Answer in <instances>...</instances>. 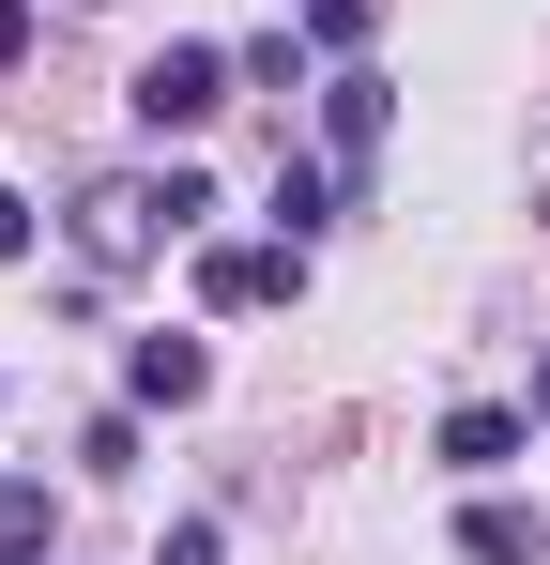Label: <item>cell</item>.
I'll return each instance as SVG.
<instances>
[{
	"label": "cell",
	"instance_id": "11",
	"mask_svg": "<svg viewBox=\"0 0 550 565\" xmlns=\"http://www.w3.org/2000/svg\"><path fill=\"white\" fill-rule=\"evenodd\" d=\"M245 62V93H306V31H261V46H230Z\"/></svg>",
	"mask_w": 550,
	"mask_h": 565
},
{
	"label": "cell",
	"instance_id": "8",
	"mask_svg": "<svg viewBox=\"0 0 550 565\" xmlns=\"http://www.w3.org/2000/svg\"><path fill=\"white\" fill-rule=\"evenodd\" d=\"M337 199H352V169H290V153H275V245L337 230Z\"/></svg>",
	"mask_w": 550,
	"mask_h": 565
},
{
	"label": "cell",
	"instance_id": "15",
	"mask_svg": "<svg viewBox=\"0 0 550 565\" xmlns=\"http://www.w3.org/2000/svg\"><path fill=\"white\" fill-rule=\"evenodd\" d=\"M15 62H31V0H0V77H15Z\"/></svg>",
	"mask_w": 550,
	"mask_h": 565
},
{
	"label": "cell",
	"instance_id": "9",
	"mask_svg": "<svg viewBox=\"0 0 550 565\" xmlns=\"http://www.w3.org/2000/svg\"><path fill=\"white\" fill-rule=\"evenodd\" d=\"M46 551H62V504L31 473H0V565H46Z\"/></svg>",
	"mask_w": 550,
	"mask_h": 565
},
{
	"label": "cell",
	"instance_id": "3",
	"mask_svg": "<svg viewBox=\"0 0 550 565\" xmlns=\"http://www.w3.org/2000/svg\"><path fill=\"white\" fill-rule=\"evenodd\" d=\"M306 290V245H199V306L245 321V306H290Z\"/></svg>",
	"mask_w": 550,
	"mask_h": 565
},
{
	"label": "cell",
	"instance_id": "1",
	"mask_svg": "<svg viewBox=\"0 0 550 565\" xmlns=\"http://www.w3.org/2000/svg\"><path fill=\"white\" fill-rule=\"evenodd\" d=\"M230 93H245V62H230V46H154V62L123 77V107H138V138H199V122H214Z\"/></svg>",
	"mask_w": 550,
	"mask_h": 565
},
{
	"label": "cell",
	"instance_id": "7",
	"mask_svg": "<svg viewBox=\"0 0 550 565\" xmlns=\"http://www.w3.org/2000/svg\"><path fill=\"white\" fill-rule=\"evenodd\" d=\"M520 459V413H505V397H458L444 413V473H505Z\"/></svg>",
	"mask_w": 550,
	"mask_h": 565
},
{
	"label": "cell",
	"instance_id": "10",
	"mask_svg": "<svg viewBox=\"0 0 550 565\" xmlns=\"http://www.w3.org/2000/svg\"><path fill=\"white\" fill-rule=\"evenodd\" d=\"M367 31H382V0H306V46H321V62H352Z\"/></svg>",
	"mask_w": 550,
	"mask_h": 565
},
{
	"label": "cell",
	"instance_id": "12",
	"mask_svg": "<svg viewBox=\"0 0 550 565\" xmlns=\"http://www.w3.org/2000/svg\"><path fill=\"white\" fill-rule=\"evenodd\" d=\"M154 565H230V520H214V504H183L169 535H154Z\"/></svg>",
	"mask_w": 550,
	"mask_h": 565
},
{
	"label": "cell",
	"instance_id": "5",
	"mask_svg": "<svg viewBox=\"0 0 550 565\" xmlns=\"http://www.w3.org/2000/svg\"><path fill=\"white\" fill-rule=\"evenodd\" d=\"M321 138H337V169H367V153L398 138V93H382L367 62H337V77H321Z\"/></svg>",
	"mask_w": 550,
	"mask_h": 565
},
{
	"label": "cell",
	"instance_id": "14",
	"mask_svg": "<svg viewBox=\"0 0 550 565\" xmlns=\"http://www.w3.org/2000/svg\"><path fill=\"white\" fill-rule=\"evenodd\" d=\"M15 260H31V199L0 184V276H15Z\"/></svg>",
	"mask_w": 550,
	"mask_h": 565
},
{
	"label": "cell",
	"instance_id": "13",
	"mask_svg": "<svg viewBox=\"0 0 550 565\" xmlns=\"http://www.w3.org/2000/svg\"><path fill=\"white\" fill-rule=\"evenodd\" d=\"M77 459H92V473H138V397H123V413H92V428H77Z\"/></svg>",
	"mask_w": 550,
	"mask_h": 565
},
{
	"label": "cell",
	"instance_id": "4",
	"mask_svg": "<svg viewBox=\"0 0 550 565\" xmlns=\"http://www.w3.org/2000/svg\"><path fill=\"white\" fill-rule=\"evenodd\" d=\"M123 397H138V413H199V397H214V352H199V337H138V352H123Z\"/></svg>",
	"mask_w": 550,
	"mask_h": 565
},
{
	"label": "cell",
	"instance_id": "6",
	"mask_svg": "<svg viewBox=\"0 0 550 565\" xmlns=\"http://www.w3.org/2000/svg\"><path fill=\"white\" fill-rule=\"evenodd\" d=\"M458 551H474V565H550V520L505 504V489H474V504H458Z\"/></svg>",
	"mask_w": 550,
	"mask_h": 565
},
{
	"label": "cell",
	"instance_id": "16",
	"mask_svg": "<svg viewBox=\"0 0 550 565\" xmlns=\"http://www.w3.org/2000/svg\"><path fill=\"white\" fill-rule=\"evenodd\" d=\"M536 413H550V352H536Z\"/></svg>",
	"mask_w": 550,
	"mask_h": 565
},
{
	"label": "cell",
	"instance_id": "2",
	"mask_svg": "<svg viewBox=\"0 0 550 565\" xmlns=\"http://www.w3.org/2000/svg\"><path fill=\"white\" fill-rule=\"evenodd\" d=\"M154 245H183L154 184H123V169H107V184H77V260H92V276H138Z\"/></svg>",
	"mask_w": 550,
	"mask_h": 565
}]
</instances>
